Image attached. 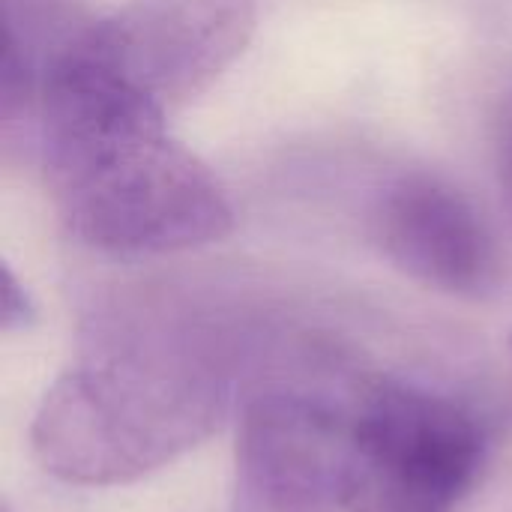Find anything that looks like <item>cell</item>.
Listing matches in <instances>:
<instances>
[{
  "mask_svg": "<svg viewBox=\"0 0 512 512\" xmlns=\"http://www.w3.org/2000/svg\"><path fill=\"white\" fill-rule=\"evenodd\" d=\"M78 39L36 99L42 168L66 231L108 255L228 237L234 210L216 174L168 135V114L96 69Z\"/></svg>",
  "mask_w": 512,
  "mask_h": 512,
  "instance_id": "obj_1",
  "label": "cell"
},
{
  "mask_svg": "<svg viewBox=\"0 0 512 512\" xmlns=\"http://www.w3.org/2000/svg\"><path fill=\"white\" fill-rule=\"evenodd\" d=\"M234 390L228 351L201 339L108 345L45 390L30 450L60 483L129 486L204 444L228 417Z\"/></svg>",
  "mask_w": 512,
  "mask_h": 512,
  "instance_id": "obj_2",
  "label": "cell"
},
{
  "mask_svg": "<svg viewBox=\"0 0 512 512\" xmlns=\"http://www.w3.org/2000/svg\"><path fill=\"white\" fill-rule=\"evenodd\" d=\"M486 459V426L450 393L372 381L348 399V512L459 510Z\"/></svg>",
  "mask_w": 512,
  "mask_h": 512,
  "instance_id": "obj_3",
  "label": "cell"
},
{
  "mask_svg": "<svg viewBox=\"0 0 512 512\" xmlns=\"http://www.w3.org/2000/svg\"><path fill=\"white\" fill-rule=\"evenodd\" d=\"M252 0H126L87 24L78 51L162 114L204 93L249 45Z\"/></svg>",
  "mask_w": 512,
  "mask_h": 512,
  "instance_id": "obj_4",
  "label": "cell"
},
{
  "mask_svg": "<svg viewBox=\"0 0 512 512\" xmlns=\"http://www.w3.org/2000/svg\"><path fill=\"white\" fill-rule=\"evenodd\" d=\"M348 399L264 384L243 399L231 512H348Z\"/></svg>",
  "mask_w": 512,
  "mask_h": 512,
  "instance_id": "obj_5",
  "label": "cell"
},
{
  "mask_svg": "<svg viewBox=\"0 0 512 512\" xmlns=\"http://www.w3.org/2000/svg\"><path fill=\"white\" fill-rule=\"evenodd\" d=\"M381 252L414 282L450 297H486L501 276L495 240L474 204L447 180L396 177L372 210Z\"/></svg>",
  "mask_w": 512,
  "mask_h": 512,
  "instance_id": "obj_6",
  "label": "cell"
},
{
  "mask_svg": "<svg viewBox=\"0 0 512 512\" xmlns=\"http://www.w3.org/2000/svg\"><path fill=\"white\" fill-rule=\"evenodd\" d=\"M33 324V300L18 285L15 273L6 270V288H3V330H24Z\"/></svg>",
  "mask_w": 512,
  "mask_h": 512,
  "instance_id": "obj_7",
  "label": "cell"
},
{
  "mask_svg": "<svg viewBox=\"0 0 512 512\" xmlns=\"http://www.w3.org/2000/svg\"><path fill=\"white\" fill-rule=\"evenodd\" d=\"M501 180H504V195H507V207L512 216V117L501 135Z\"/></svg>",
  "mask_w": 512,
  "mask_h": 512,
  "instance_id": "obj_8",
  "label": "cell"
},
{
  "mask_svg": "<svg viewBox=\"0 0 512 512\" xmlns=\"http://www.w3.org/2000/svg\"><path fill=\"white\" fill-rule=\"evenodd\" d=\"M510 351H512V336H510Z\"/></svg>",
  "mask_w": 512,
  "mask_h": 512,
  "instance_id": "obj_9",
  "label": "cell"
}]
</instances>
